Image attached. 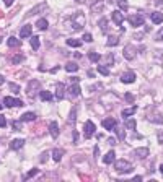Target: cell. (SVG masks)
I'll list each match as a JSON object with an SVG mask.
<instances>
[{
  "label": "cell",
  "instance_id": "6da1fadb",
  "mask_svg": "<svg viewBox=\"0 0 163 182\" xmlns=\"http://www.w3.org/2000/svg\"><path fill=\"white\" fill-rule=\"evenodd\" d=\"M114 169H116V172H119V174H129L134 168H132V164H130L129 161L119 159V161L114 163Z\"/></svg>",
  "mask_w": 163,
  "mask_h": 182
},
{
  "label": "cell",
  "instance_id": "7a4b0ae2",
  "mask_svg": "<svg viewBox=\"0 0 163 182\" xmlns=\"http://www.w3.org/2000/svg\"><path fill=\"white\" fill-rule=\"evenodd\" d=\"M72 26H74L75 31L82 29V28L85 26V17H83L82 11H75L72 15Z\"/></svg>",
  "mask_w": 163,
  "mask_h": 182
},
{
  "label": "cell",
  "instance_id": "3957f363",
  "mask_svg": "<svg viewBox=\"0 0 163 182\" xmlns=\"http://www.w3.org/2000/svg\"><path fill=\"white\" fill-rule=\"evenodd\" d=\"M36 91H41V83H39L38 80H31V82L28 83V96L33 99L34 94H36Z\"/></svg>",
  "mask_w": 163,
  "mask_h": 182
},
{
  "label": "cell",
  "instance_id": "277c9868",
  "mask_svg": "<svg viewBox=\"0 0 163 182\" xmlns=\"http://www.w3.org/2000/svg\"><path fill=\"white\" fill-rule=\"evenodd\" d=\"M95 130H96L95 124L91 122V120H86L85 125H83V133H85V138H91V137L95 135Z\"/></svg>",
  "mask_w": 163,
  "mask_h": 182
},
{
  "label": "cell",
  "instance_id": "5b68a950",
  "mask_svg": "<svg viewBox=\"0 0 163 182\" xmlns=\"http://www.w3.org/2000/svg\"><path fill=\"white\" fill-rule=\"evenodd\" d=\"M136 73H134L132 70H127V72H124V73L121 75V82L122 83H126V85H130V83H134L136 82Z\"/></svg>",
  "mask_w": 163,
  "mask_h": 182
},
{
  "label": "cell",
  "instance_id": "8992f818",
  "mask_svg": "<svg viewBox=\"0 0 163 182\" xmlns=\"http://www.w3.org/2000/svg\"><path fill=\"white\" fill-rule=\"evenodd\" d=\"M122 55H124V59H127V60H134V57H136V47H134L132 44H127L124 47Z\"/></svg>",
  "mask_w": 163,
  "mask_h": 182
},
{
  "label": "cell",
  "instance_id": "52a82bcc",
  "mask_svg": "<svg viewBox=\"0 0 163 182\" xmlns=\"http://www.w3.org/2000/svg\"><path fill=\"white\" fill-rule=\"evenodd\" d=\"M3 103H5V106H8V107H21V106H25L23 104V101H20V99H15V98H10V96H7V98H3Z\"/></svg>",
  "mask_w": 163,
  "mask_h": 182
},
{
  "label": "cell",
  "instance_id": "ba28073f",
  "mask_svg": "<svg viewBox=\"0 0 163 182\" xmlns=\"http://www.w3.org/2000/svg\"><path fill=\"white\" fill-rule=\"evenodd\" d=\"M144 17L142 15H132V17H129V23L132 25L134 28H137V26H142L144 25Z\"/></svg>",
  "mask_w": 163,
  "mask_h": 182
},
{
  "label": "cell",
  "instance_id": "9c48e42d",
  "mask_svg": "<svg viewBox=\"0 0 163 182\" xmlns=\"http://www.w3.org/2000/svg\"><path fill=\"white\" fill-rule=\"evenodd\" d=\"M64 96H65V85L61 82L55 83V98L61 101V99H64Z\"/></svg>",
  "mask_w": 163,
  "mask_h": 182
},
{
  "label": "cell",
  "instance_id": "30bf717a",
  "mask_svg": "<svg viewBox=\"0 0 163 182\" xmlns=\"http://www.w3.org/2000/svg\"><path fill=\"white\" fill-rule=\"evenodd\" d=\"M103 8H105V0H95L93 3H91V11L95 13H101Z\"/></svg>",
  "mask_w": 163,
  "mask_h": 182
},
{
  "label": "cell",
  "instance_id": "8fae6325",
  "mask_svg": "<svg viewBox=\"0 0 163 182\" xmlns=\"http://www.w3.org/2000/svg\"><path fill=\"white\" fill-rule=\"evenodd\" d=\"M113 21L116 23V25L121 28L122 26V23H124V15L121 13V10H116V11H113Z\"/></svg>",
  "mask_w": 163,
  "mask_h": 182
},
{
  "label": "cell",
  "instance_id": "7c38bea8",
  "mask_svg": "<svg viewBox=\"0 0 163 182\" xmlns=\"http://www.w3.org/2000/svg\"><path fill=\"white\" fill-rule=\"evenodd\" d=\"M44 10H47V3H46V2H42V3H39V5H36L34 8H31V10H30V17H34V15L41 13V11H44Z\"/></svg>",
  "mask_w": 163,
  "mask_h": 182
},
{
  "label": "cell",
  "instance_id": "4fadbf2b",
  "mask_svg": "<svg viewBox=\"0 0 163 182\" xmlns=\"http://www.w3.org/2000/svg\"><path fill=\"white\" fill-rule=\"evenodd\" d=\"M145 119L150 120V122H153V124H163V116L161 114H147Z\"/></svg>",
  "mask_w": 163,
  "mask_h": 182
},
{
  "label": "cell",
  "instance_id": "5bb4252c",
  "mask_svg": "<svg viewBox=\"0 0 163 182\" xmlns=\"http://www.w3.org/2000/svg\"><path fill=\"white\" fill-rule=\"evenodd\" d=\"M134 156L139 158V159H144V158L149 156V148H136L134 150Z\"/></svg>",
  "mask_w": 163,
  "mask_h": 182
},
{
  "label": "cell",
  "instance_id": "9a60e30c",
  "mask_svg": "<svg viewBox=\"0 0 163 182\" xmlns=\"http://www.w3.org/2000/svg\"><path fill=\"white\" fill-rule=\"evenodd\" d=\"M118 125V122H116V119H105L103 120V127L106 128V130H114V127Z\"/></svg>",
  "mask_w": 163,
  "mask_h": 182
},
{
  "label": "cell",
  "instance_id": "2e32d148",
  "mask_svg": "<svg viewBox=\"0 0 163 182\" xmlns=\"http://www.w3.org/2000/svg\"><path fill=\"white\" fill-rule=\"evenodd\" d=\"M114 159H116V153H114V151H108L105 156H103V163H105V164L114 163Z\"/></svg>",
  "mask_w": 163,
  "mask_h": 182
},
{
  "label": "cell",
  "instance_id": "e0dca14e",
  "mask_svg": "<svg viewBox=\"0 0 163 182\" xmlns=\"http://www.w3.org/2000/svg\"><path fill=\"white\" fill-rule=\"evenodd\" d=\"M31 31H33V26L31 25H25L20 31V38H30L31 36Z\"/></svg>",
  "mask_w": 163,
  "mask_h": 182
},
{
  "label": "cell",
  "instance_id": "ac0fdd59",
  "mask_svg": "<svg viewBox=\"0 0 163 182\" xmlns=\"http://www.w3.org/2000/svg\"><path fill=\"white\" fill-rule=\"evenodd\" d=\"M23 145H25V140H21V138H15V140L10 141L11 150H20V148H23Z\"/></svg>",
  "mask_w": 163,
  "mask_h": 182
},
{
  "label": "cell",
  "instance_id": "d6986e66",
  "mask_svg": "<svg viewBox=\"0 0 163 182\" xmlns=\"http://www.w3.org/2000/svg\"><path fill=\"white\" fill-rule=\"evenodd\" d=\"M69 93L72 98H77L78 94H80V86H78V83H74L72 86H69Z\"/></svg>",
  "mask_w": 163,
  "mask_h": 182
},
{
  "label": "cell",
  "instance_id": "ffe728a7",
  "mask_svg": "<svg viewBox=\"0 0 163 182\" xmlns=\"http://www.w3.org/2000/svg\"><path fill=\"white\" fill-rule=\"evenodd\" d=\"M49 133L54 137V138H57V137H59V125L55 124V122H51L49 124Z\"/></svg>",
  "mask_w": 163,
  "mask_h": 182
},
{
  "label": "cell",
  "instance_id": "44dd1931",
  "mask_svg": "<svg viewBox=\"0 0 163 182\" xmlns=\"http://www.w3.org/2000/svg\"><path fill=\"white\" fill-rule=\"evenodd\" d=\"M62 156H64V150H61V148H55L54 151H52V159L55 161V163H59V161L62 159Z\"/></svg>",
  "mask_w": 163,
  "mask_h": 182
},
{
  "label": "cell",
  "instance_id": "7402d4cb",
  "mask_svg": "<svg viewBox=\"0 0 163 182\" xmlns=\"http://www.w3.org/2000/svg\"><path fill=\"white\" fill-rule=\"evenodd\" d=\"M21 120L23 122H33V120H36V114L34 112H25L21 116Z\"/></svg>",
  "mask_w": 163,
  "mask_h": 182
},
{
  "label": "cell",
  "instance_id": "603a6c76",
  "mask_svg": "<svg viewBox=\"0 0 163 182\" xmlns=\"http://www.w3.org/2000/svg\"><path fill=\"white\" fill-rule=\"evenodd\" d=\"M152 21L155 23V25L163 23V13H160V11H153L152 13Z\"/></svg>",
  "mask_w": 163,
  "mask_h": 182
},
{
  "label": "cell",
  "instance_id": "cb8c5ba5",
  "mask_svg": "<svg viewBox=\"0 0 163 182\" xmlns=\"http://www.w3.org/2000/svg\"><path fill=\"white\" fill-rule=\"evenodd\" d=\"M118 44H119L118 36H109V38L106 39V46H109V47H114V46H118Z\"/></svg>",
  "mask_w": 163,
  "mask_h": 182
},
{
  "label": "cell",
  "instance_id": "d4e9b609",
  "mask_svg": "<svg viewBox=\"0 0 163 182\" xmlns=\"http://www.w3.org/2000/svg\"><path fill=\"white\" fill-rule=\"evenodd\" d=\"M36 26H38V28H39V29H41V31H46L47 28H49V23H47V20H44V18H41V20H38Z\"/></svg>",
  "mask_w": 163,
  "mask_h": 182
},
{
  "label": "cell",
  "instance_id": "484cf974",
  "mask_svg": "<svg viewBox=\"0 0 163 182\" xmlns=\"http://www.w3.org/2000/svg\"><path fill=\"white\" fill-rule=\"evenodd\" d=\"M75 120H77V107H72V111H70V116H69V124L75 125Z\"/></svg>",
  "mask_w": 163,
  "mask_h": 182
},
{
  "label": "cell",
  "instance_id": "4316f807",
  "mask_svg": "<svg viewBox=\"0 0 163 182\" xmlns=\"http://www.w3.org/2000/svg\"><path fill=\"white\" fill-rule=\"evenodd\" d=\"M98 26H100V29L103 33H106V31H108V18H101L100 21H98Z\"/></svg>",
  "mask_w": 163,
  "mask_h": 182
},
{
  "label": "cell",
  "instance_id": "83f0119b",
  "mask_svg": "<svg viewBox=\"0 0 163 182\" xmlns=\"http://www.w3.org/2000/svg\"><path fill=\"white\" fill-rule=\"evenodd\" d=\"M30 42H31V47H33L34 51L39 49V38H38V36H31V38H30Z\"/></svg>",
  "mask_w": 163,
  "mask_h": 182
},
{
  "label": "cell",
  "instance_id": "f1b7e54d",
  "mask_svg": "<svg viewBox=\"0 0 163 182\" xmlns=\"http://www.w3.org/2000/svg\"><path fill=\"white\" fill-rule=\"evenodd\" d=\"M39 96H41L42 101H52V98H54L51 91H41V93H39Z\"/></svg>",
  "mask_w": 163,
  "mask_h": 182
},
{
  "label": "cell",
  "instance_id": "f546056e",
  "mask_svg": "<svg viewBox=\"0 0 163 182\" xmlns=\"http://www.w3.org/2000/svg\"><path fill=\"white\" fill-rule=\"evenodd\" d=\"M7 44H8L10 47H18L21 42H20V39H17L15 36H11V38H8V41H7Z\"/></svg>",
  "mask_w": 163,
  "mask_h": 182
},
{
  "label": "cell",
  "instance_id": "4dcf8cb0",
  "mask_svg": "<svg viewBox=\"0 0 163 182\" xmlns=\"http://www.w3.org/2000/svg\"><path fill=\"white\" fill-rule=\"evenodd\" d=\"M67 46H70V47H80V46H82V41L69 38V39H67Z\"/></svg>",
  "mask_w": 163,
  "mask_h": 182
},
{
  "label": "cell",
  "instance_id": "1f68e13d",
  "mask_svg": "<svg viewBox=\"0 0 163 182\" xmlns=\"http://www.w3.org/2000/svg\"><path fill=\"white\" fill-rule=\"evenodd\" d=\"M88 59H90V62H98V60H100L101 57H100V54H98V52H95V51H90V54H88Z\"/></svg>",
  "mask_w": 163,
  "mask_h": 182
},
{
  "label": "cell",
  "instance_id": "d6a6232c",
  "mask_svg": "<svg viewBox=\"0 0 163 182\" xmlns=\"http://www.w3.org/2000/svg\"><path fill=\"white\" fill-rule=\"evenodd\" d=\"M136 111H137V106H132V107H129V109H124V111H122V117H129V116H132Z\"/></svg>",
  "mask_w": 163,
  "mask_h": 182
},
{
  "label": "cell",
  "instance_id": "836d02e7",
  "mask_svg": "<svg viewBox=\"0 0 163 182\" xmlns=\"http://www.w3.org/2000/svg\"><path fill=\"white\" fill-rule=\"evenodd\" d=\"M65 70H67V72H77V70H78V65H77L75 62H69V63L65 65Z\"/></svg>",
  "mask_w": 163,
  "mask_h": 182
},
{
  "label": "cell",
  "instance_id": "e575fe53",
  "mask_svg": "<svg viewBox=\"0 0 163 182\" xmlns=\"http://www.w3.org/2000/svg\"><path fill=\"white\" fill-rule=\"evenodd\" d=\"M126 127L130 128V130H134V128L137 127V122H136L134 119H127V120H126Z\"/></svg>",
  "mask_w": 163,
  "mask_h": 182
},
{
  "label": "cell",
  "instance_id": "d590c367",
  "mask_svg": "<svg viewBox=\"0 0 163 182\" xmlns=\"http://www.w3.org/2000/svg\"><path fill=\"white\" fill-rule=\"evenodd\" d=\"M38 172H39V171H38V169H31V171H30V172H26V174H25V176H23V179H25V180H26V179H31V177H34V176H36V174H38Z\"/></svg>",
  "mask_w": 163,
  "mask_h": 182
},
{
  "label": "cell",
  "instance_id": "8d00e7d4",
  "mask_svg": "<svg viewBox=\"0 0 163 182\" xmlns=\"http://www.w3.org/2000/svg\"><path fill=\"white\" fill-rule=\"evenodd\" d=\"M98 72H100L101 75H105V76H108V75H109V68H108V67H105V65H98Z\"/></svg>",
  "mask_w": 163,
  "mask_h": 182
},
{
  "label": "cell",
  "instance_id": "74e56055",
  "mask_svg": "<svg viewBox=\"0 0 163 182\" xmlns=\"http://www.w3.org/2000/svg\"><path fill=\"white\" fill-rule=\"evenodd\" d=\"M114 132H116L118 138H121V140H124V138H126V133H124V130H121V128L114 127Z\"/></svg>",
  "mask_w": 163,
  "mask_h": 182
},
{
  "label": "cell",
  "instance_id": "f35d334b",
  "mask_svg": "<svg viewBox=\"0 0 163 182\" xmlns=\"http://www.w3.org/2000/svg\"><path fill=\"white\" fill-rule=\"evenodd\" d=\"M118 5H119V8H121L122 11H126L127 10V0H118Z\"/></svg>",
  "mask_w": 163,
  "mask_h": 182
},
{
  "label": "cell",
  "instance_id": "ab89813d",
  "mask_svg": "<svg viewBox=\"0 0 163 182\" xmlns=\"http://www.w3.org/2000/svg\"><path fill=\"white\" fill-rule=\"evenodd\" d=\"M10 86V90L13 91V93H20V85H15V83H10L8 85Z\"/></svg>",
  "mask_w": 163,
  "mask_h": 182
},
{
  "label": "cell",
  "instance_id": "60d3db41",
  "mask_svg": "<svg viewBox=\"0 0 163 182\" xmlns=\"http://www.w3.org/2000/svg\"><path fill=\"white\" fill-rule=\"evenodd\" d=\"M47 156H49V151H42V155H41V158H39V161H41V163H46V161H47Z\"/></svg>",
  "mask_w": 163,
  "mask_h": 182
},
{
  "label": "cell",
  "instance_id": "b9f144b4",
  "mask_svg": "<svg viewBox=\"0 0 163 182\" xmlns=\"http://www.w3.org/2000/svg\"><path fill=\"white\" fill-rule=\"evenodd\" d=\"M11 127H13L15 130H21V122H17V120H13V122H11Z\"/></svg>",
  "mask_w": 163,
  "mask_h": 182
},
{
  "label": "cell",
  "instance_id": "7bdbcfd3",
  "mask_svg": "<svg viewBox=\"0 0 163 182\" xmlns=\"http://www.w3.org/2000/svg\"><path fill=\"white\" fill-rule=\"evenodd\" d=\"M21 60H23V57H21V55H15V57L11 59V62H13L15 65H17V63H20V62H21Z\"/></svg>",
  "mask_w": 163,
  "mask_h": 182
},
{
  "label": "cell",
  "instance_id": "ee69618b",
  "mask_svg": "<svg viewBox=\"0 0 163 182\" xmlns=\"http://www.w3.org/2000/svg\"><path fill=\"white\" fill-rule=\"evenodd\" d=\"M83 41H85V42H91V41H93V38H91V34H90V33L83 34Z\"/></svg>",
  "mask_w": 163,
  "mask_h": 182
},
{
  "label": "cell",
  "instance_id": "f6af8a7d",
  "mask_svg": "<svg viewBox=\"0 0 163 182\" xmlns=\"http://www.w3.org/2000/svg\"><path fill=\"white\" fill-rule=\"evenodd\" d=\"M5 125H7V119L3 116H0V128H3Z\"/></svg>",
  "mask_w": 163,
  "mask_h": 182
},
{
  "label": "cell",
  "instance_id": "bcb514c9",
  "mask_svg": "<svg viewBox=\"0 0 163 182\" xmlns=\"http://www.w3.org/2000/svg\"><path fill=\"white\" fill-rule=\"evenodd\" d=\"M126 101H129V103H134V96L130 94V93H126Z\"/></svg>",
  "mask_w": 163,
  "mask_h": 182
},
{
  "label": "cell",
  "instance_id": "7dc6e473",
  "mask_svg": "<svg viewBox=\"0 0 163 182\" xmlns=\"http://www.w3.org/2000/svg\"><path fill=\"white\" fill-rule=\"evenodd\" d=\"M161 39H163V28L157 33V41H161Z\"/></svg>",
  "mask_w": 163,
  "mask_h": 182
},
{
  "label": "cell",
  "instance_id": "c3c4849f",
  "mask_svg": "<svg viewBox=\"0 0 163 182\" xmlns=\"http://www.w3.org/2000/svg\"><path fill=\"white\" fill-rule=\"evenodd\" d=\"M74 143H75V145L78 143V132H77V130H74Z\"/></svg>",
  "mask_w": 163,
  "mask_h": 182
},
{
  "label": "cell",
  "instance_id": "681fc988",
  "mask_svg": "<svg viewBox=\"0 0 163 182\" xmlns=\"http://www.w3.org/2000/svg\"><path fill=\"white\" fill-rule=\"evenodd\" d=\"M113 62H114V57H113V54H109L108 55V63H109V65H113Z\"/></svg>",
  "mask_w": 163,
  "mask_h": 182
},
{
  "label": "cell",
  "instance_id": "f907efd6",
  "mask_svg": "<svg viewBox=\"0 0 163 182\" xmlns=\"http://www.w3.org/2000/svg\"><path fill=\"white\" fill-rule=\"evenodd\" d=\"M13 2H15V0H3V3H5L7 7H10L11 3H13Z\"/></svg>",
  "mask_w": 163,
  "mask_h": 182
},
{
  "label": "cell",
  "instance_id": "816d5d0a",
  "mask_svg": "<svg viewBox=\"0 0 163 182\" xmlns=\"http://www.w3.org/2000/svg\"><path fill=\"white\" fill-rule=\"evenodd\" d=\"M108 143L109 145H116V140H114V138H108Z\"/></svg>",
  "mask_w": 163,
  "mask_h": 182
},
{
  "label": "cell",
  "instance_id": "f5cc1de1",
  "mask_svg": "<svg viewBox=\"0 0 163 182\" xmlns=\"http://www.w3.org/2000/svg\"><path fill=\"white\" fill-rule=\"evenodd\" d=\"M155 3H157V5L160 7V8H161V7H163V0H157V2H155Z\"/></svg>",
  "mask_w": 163,
  "mask_h": 182
},
{
  "label": "cell",
  "instance_id": "db71d44e",
  "mask_svg": "<svg viewBox=\"0 0 163 182\" xmlns=\"http://www.w3.org/2000/svg\"><path fill=\"white\" fill-rule=\"evenodd\" d=\"M57 70H59V67H57V65H55L54 68H51V73H55V72H57Z\"/></svg>",
  "mask_w": 163,
  "mask_h": 182
},
{
  "label": "cell",
  "instance_id": "11a10c76",
  "mask_svg": "<svg viewBox=\"0 0 163 182\" xmlns=\"http://www.w3.org/2000/svg\"><path fill=\"white\" fill-rule=\"evenodd\" d=\"M158 141H160V143H163V133H160V135H158Z\"/></svg>",
  "mask_w": 163,
  "mask_h": 182
},
{
  "label": "cell",
  "instance_id": "9f6ffc18",
  "mask_svg": "<svg viewBox=\"0 0 163 182\" xmlns=\"http://www.w3.org/2000/svg\"><path fill=\"white\" fill-rule=\"evenodd\" d=\"M3 82H5V78H3V76H2V75H0V85H2Z\"/></svg>",
  "mask_w": 163,
  "mask_h": 182
},
{
  "label": "cell",
  "instance_id": "6f0895ef",
  "mask_svg": "<svg viewBox=\"0 0 163 182\" xmlns=\"http://www.w3.org/2000/svg\"><path fill=\"white\" fill-rule=\"evenodd\" d=\"M160 172L163 174V164H160Z\"/></svg>",
  "mask_w": 163,
  "mask_h": 182
},
{
  "label": "cell",
  "instance_id": "680465c9",
  "mask_svg": "<svg viewBox=\"0 0 163 182\" xmlns=\"http://www.w3.org/2000/svg\"><path fill=\"white\" fill-rule=\"evenodd\" d=\"M75 2H78V3H83V2H85V0H75Z\"/></svg>",
  "mask_w": 163,
  "mask_h": 182
},
{
  "label": "cell",
  "instance_id": "91938a15",
  "mask_svg": "<svg viewBox=\"0 0 163 182\" xmlns=\"http://www.w3.org/2000/svg\"><path fill=\"white\" fill-rule=\"evenodd\" d=\"M2 41H3V38H0V42H2Z\"/></svg>",
  "mask_w": 163,
  "mask_h": 182
},
{
  "label": "cell",
  "instance_id": "94428289",
  "mask_svg": "<svg viewBox=\"0 0 163 182\" xmlns=\"http://www.w3.org/2000/svg\"><path fill=\"white\" fill-rule=\"evenodd\" d=\"M0 109H2V104H0Z\"/></svg>",
  "mask_w": 163,
  "mask_h": 182
}]
</instances>
